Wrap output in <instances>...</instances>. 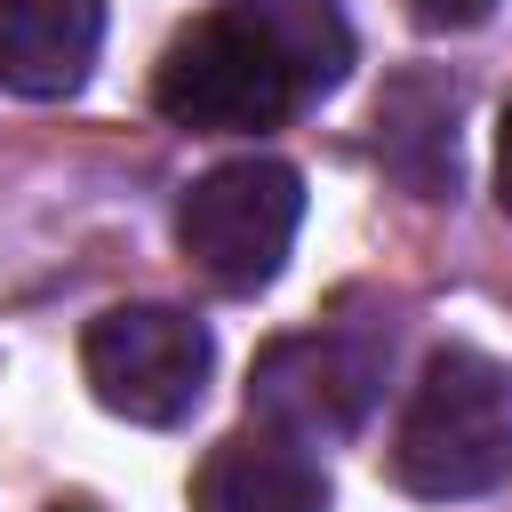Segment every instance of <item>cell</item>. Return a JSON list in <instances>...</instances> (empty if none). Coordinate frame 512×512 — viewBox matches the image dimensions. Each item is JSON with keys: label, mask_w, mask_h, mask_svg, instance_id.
Listing matches in <instances>:
<instances>
[{"label": "cell", "mask_w": 512, "mask_h": 512, "mask_svg": "<svg viewBox=\"0 0 512 512\" xmlns=\"http://www.w3.org/2000/svg\"><path fill=\"white\" fill-rule=\"evenodd\" d=\"M392 480L424 504H464L512 480V360L440 344L392 424Z\"/></svg>", "instance_id": "cell-1"}, {"label": "cell", "mask_w": 512, "mask_h": 512, "mask_svg": "<svg viewBox=\"0 0 512 512\" xmlns=\"http://www.w3.org/2000/svg\"><path fill=\"white\" fill-rule=\"evenodd\" d=\"M296 224H304V176L288 160H272V152L216 160L176 200V248L224 296L272 288L280 264H288V248H296Z\"/></svg>", "instance_id": "cell-2"}, {"label": "cell", "mask_w": 512, "mask_h": 512, "mask_svg": "<svg viewBox=\"0 0 512 512\" xmlns=\"http://www.w3.org/2000/svg\"><path fill=\"white\" fill-rule=\"evenodd\" d=\"M304 104L296 72L280 64V48L240 16L216 8L200 24H184L152 72V112L192 128V136H264Z\"/></svg>", "instance_id": "cell-3"}, {"label": "cell", "mask_w": 512, "mask_h": 512, "mask_svg": "<svg viewBox=\"0 0 512 512\" xmlns=\"http://www.w3.org/2000/svg\"><path fill=\"white\" fill-rule=\"evenodd\" d=\"M216 368V344L192 312L176 304H112L80 328V376L96 392V408H112L120 424L168 432L200 408Z\"/></svg>", "instance_id": "cell-4"}, {"label": "cell", "mask_w": 512, "mask_h": 512, "mask_svg": "<svg viewBox=\"0 0 512 512\" xmlns=\"http://www.w3.org/2000/svg\"><path fill=\"white\" fill-rule=\"evenodd\" d=\"M376 336H352V328H304V336H272L248 368V416L296 432L304 448L320 440H344L360 432L368 400H376Z\"/></svg>", "instance_id": "cell-5"}, {"label": "cell", "mask_w": 512, "mask_h": 512, "mask_svg": "<svg viewBox=\"0 0 512 512\" xmlns=\"http://www.w3.org/2000/svg\"><path fill=\"white\" fill-rule=\"evenodd\" d=\"M192 512H328V472L296 432L256 416L200 456Z\"/></svg>", "instance_id": "cell-6"}, {"label": "cell", "mask_w": 512, "mask_h": 512, "mask_svg": "<svg viewBox=\"0 0 512 512\" xmlns=\"http://www.w3.org/2000/svg\"><path fill=\"white\" fill-rule=\"evenodd\" d=\"M104 48V0H0V88L64 104L88 88Z\"/></svg>", "instance_id": "cell-7"}, {"label": "cell", "mask_w": 512, "mask_h": 512, "mask_svg": "<svg viewBox=\"0 0 512 512\" xmlns=\"http://www.w3.org/2000/svg\"><path fill=\"white\" fill-rule=\"evenodd\" d=\"M232 8L280 48V64L296 72L304 96H336L344 88V72H352V24H344L336 0H232Z\"/></svg>", "instance_id": "cell-8"}, {"label": "cell", "mask_w": 512, "mask_h": 512, "mask_svg": "<svg viewBox=\"0 0 512 512\" xmlns=\"http://www.w3.org/2000/svg\"><path fill=\"white\" fill-rule=\"evenodd\" d=\"M432 32H472V24H488L496 16V0H408Z\"/></svg>", "instance_id": "cell-9"}, {"label": "cell", "mask_w": 512, "mask_h": 512, "mask_svg": "<svg viewBox=\"0 0 512 512\" xmlns=\"http://www.w3.org/2000/svg\"><path fill=\"white\" fill-rule=\"evenodd\" d=\"M496 200H504V216H512V112H504V128H496Z\"/></svg>", "instance_id": "cell-10"}, {"label": "cell", "mask_w": 512, "mask_h": 512, "mask_svg": "<svg viewBox=\"0 0 512 512\" xmlns=\"http://www.w3.org/2000/svg\"><path fill=\"white\" fill-rule=\"evenodd\" d=\"M56 512H88V504H56Z\"/></svg>", "instance_id": "cell-11"}]
</instances>
